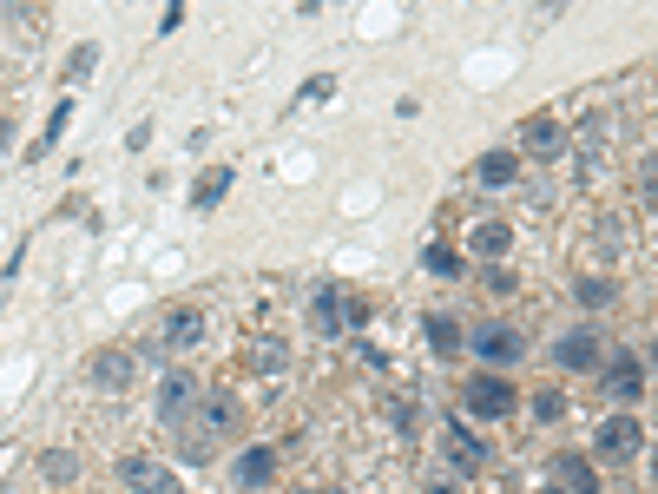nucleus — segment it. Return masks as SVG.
<instances>
[{
	"instance_id": "f257e3e1",
	"label": "nucleus",
	"mask_w": 658,
	"mask_h": 494,
	"mask_svg": "<svg viewBox=\"0 0 658 494\" xmlns=\"http://www.w3.org/2000/svg\"><path fill=\"white\" fill-rule=\"evenodd\" d=\"M593 448L606 455V462H632V455L645 448V422H639V415H606L599 435H593Z\"/></svg>"
},
{
	"instance_id": "f03ea898",
	"label": "nucleus",
	"mask_w": 658,
	"mask_h": 494,
	"mask_svg": "<svg viewBox=\"0 0 658 494\" xmlns=\"http://www.w3.org/2000/svg\"><path fill=\"white\" fill-rule=\"evenodd\" d=\"M132 376H139V356H132L126 343H106V350L86 356V383L93 389H126Z\"/></svg>"
},
{
	"instance_id": "7ed1b4c3",
	"label": "nucleus",
	"mask_w": 658,
	"mask_h": 494,
	"mask_svg": "<svg viewBox=\"0 0 658 494\" xmlns=\"http://www.w3.org/2000/svg\"><path fill=\"white\" fill-rule=\"evenodd\" d=\"M461 402H468V415H481V422H501L520 396H514V383H507V376H474V383L461 389Z\"/></svg>"
},
{
	"instance_id": "20e7f679",
	"label": "nucleus",
	"mask_w": 658,
	"mask_h": 494,
	"mask_svg": "<svg viewBox=\"0 0 658 494\" xmlns=\"http://www.w3.org/2000/svg\"><path fill=\"white\" fill-rule=\"evenodd\" d=\"M119 481L132 494H178V475L165 462H152V455H119Z\"/></svg>"
},
{
	"instance_id": "39448f33",
	"label": "nucleus",
	"mask_w": 658,
	"mask_h": 494,
	"mask_svg": "<svg viewBox=\"0 0 658 494\" xmlns=\"http://www.w3.org/2000/svg\"><path fill=\"white\" fill-rule=\"evenodd\" d=\"M191 409H198V376H191V369H172V376L158 383V415H165V429H178Z\"/></svg>"
},
{
	"instance_id": "423d86ee",
	"label": "nucleus",
	"mask_w": 658,
	"mask_h": 494,
	"mask_svg": "<svg viewBox=\"0 0 658 494\" xmlns=\"http://www.w3.org/2000/svg\"><path fill=\"white\" fill-rule=\"evenodd\" d=\"M547 475L560 481L566 494H593V488H599V468H593V455H580V448H560V455L547 462Z\"/></svg>"
},
{
	"instance_id": "0eeeda50",
	"label": "nucleus",
	"mask_w": 658,
	"mask_h": 494,
	"mask_svg": "<svg viewBox=\"0 0 658 494\" xmlns=\"http://www.w3.org/2000/svg\"><path fill=\"white\" fill-rule=\"evenodd\" d=\"M474 350H481V363H494V369H507V363H520V330H507V323H481L474 330Z\"/></svg>"
},
{
	"instance_id": "6e6552de",
	"label": "nucleus",
	"mask_w": 658,
	"mask_h": 494,
	"mask_svg": "<svg viewBox=\"0 0 658 494\" xmlns=\"http://www.w3.org/2000/svg\"><path fill=\"white\" fill-rule=\"evenodd\" d=\"M349 310H356V297L349 290H316L310 297V330H323V336H336V330H349Z\"/></svg>"
},
{
	"instance_id": "1a4fd4ad",
	"label": "nucleus",
	"mask_w": 658,
	"mask_h": 494,
	"mask_svg": "<svg viewBox=\"0 0 658 494\" xmlns=\"http://www.w3.org/2000/svg\"><path fill=\"white\" fill-rule=\"evenodd\" d=\"M566 145V126L553 119V112H533L527 126H520V152H533V159H553Z\"/></svg>"
},
{
	"instance_id": "9d476101",
	"label": "nucleus",
	"mask_w": 658,
	"mask_h": 494,
	"mask_svg": "<svg viewBox=\"0 0 658 494\" xmlns=\"http://www.w3.org/2000/svg\"><path fill=\"white\" fill-rule=\"evenodd\" d=\"M231 481L237 488H270V481H277V448H244V455H237L231 462Z\"/></svg>"
},
{
	"instance_id": "9b49d317",
	"label": "nucleus",
	"mask_w": 658,
	"mask_h": 494,
	"mask_svg": "<svg viewBox=\"0 0 658 494\" xmlns=\"http://www.w3.org/2000/svg\"><path fill=\"white\" fill-rule=\"evenodd\" d=\"M553 363H560V369H573V376H580V369H593V363H599V336H593V330L560 336V343H553Z\"/></svg>"
},
{
	"instance_id": "f8f14e48",
	"label": "nucleus",
	"mask_w": 658,
	"mask_h": 494,
	"mask_svg": "<svg viewBox=\"0 0 658 494\" xmlns=\"http://www.w3.org/2000/svg\"><path fill=\"white\" fill-rule=\"evenodd\" d=\"M606 389L619 402H639L645 396V363H639V356H612V363H606Z\"/></svg>"
},
{
	"instance_id": "ddd939ff",
	"label": "nucleus",
	"mask_w": 658,
	"mask_h": 494,
	"mask_svg": "<svg viewBox=\"0 0 658 494\" xmlns=\"http://www.w3.org/2000/svg\"><path fill=\"white\" fill-rule=\"evenodd\" d=\"M198 330H204L198 310H172V317L158 323V350H185V343H198Z\"/></svg>"
},
{
	"instance_id": "4468645a",
	"label": "nucleus",
	"mask_w": 658,
	"mask_h": 494,
	"mask_svg": "<svg viewBox=\"0 0 658 494\" xmlns=\"http://www.w3.org/2000/svg\"><path fill=\"white\" fill-rule=\"evenodd\" d=\"M507 244H514V231H507L501 218H481V224L468 231V251H474V257H507Z\"/></svg>"
},
{
	"instance_id": "2eb2a0df",
	"label": "nucleus",
	"mask_w": 658,
	"mask_h": 494,
	"mask_svg": "<svg viewBox=\"0 0 658 494\" xmlns=\"http://www.w3.org/2000/svg\"><path fill=\"white\" fill-rule=\"evenodd\" d=\"M231 178H237L231 165H211V172L198 178V192H191V211H218V205H224V192H231Z\"/></svg>"
},
{
	"instance_id": "dca6fc26",
	"label": "nucleus",
	"mask_w": 658,
	"mask_h": 494,
	"mask_svg": "<svg viewBox=\"0 0 658 494\" xmlns=\"http://www.w3.org/2000/svg\"><path fill=\"white\" fill-rule=\"evenodd\" d=\"M66 119H73V93H60V106L47 112V126H40V139H33V159H47L53 145H60V132H66Z\"/></svg>"
},
{
	"instance_id": "f3484780",
	"label": "nucleus",
	"mask_w": 658,
	"mask_h": 494,
	"mask_svg": "<svg viewBox=\"0 0 658 494\" xmlns=\"http://www.w3.org/2000/svg\"><path fill=\"white\" fill-rule=\"evenodd\" d=\"M514 172H520L514 152H481V159H474V178H481V185H514Z\"/></svg>"
},
{
	"instance_id": "a211bd4d",
	"label": "nucleus",
	"mask_w": 658,
	"mask_h": 494,
	"mask_svg": "<svg viewBox=\"0 0 658 494\" xmlns=\"http://www.w3.org/2000/svg\"><path fill=\"white\" fill-rule=\"evenodd\" d=\"M422 336H428V350H435V356H455L461 350V323L455 317H422Z\"/></svg>"
},
{
	"instance_id": "6ab92c4d",
	"label": "nucleus",
	"mask_w": 658,
	"mask_h": 494,
	"mask_svg": "<svg viewBox=\"0 0 658 494\" xmlns=\"http://www.w3.org/2000/svg\"><path fill=\"white\" fill-rule=\"evenodd\" d=\"M40 481H53V488H66V481H79V455H66V448H47V455H40Z\"/></svg>"
},
{
	"instance_id": "aec40b11",
	"label": "nucleus",
	"mask_w": 658,
	"mask_h": 494,
	"mask_svg": "<svg viewBox=\"0 0 658 494\" xmlns=\"http://www.w3.org/2000/svg\"><path fill=\"white\" fill-rule=\"evenodd\" d=\"M448 448H455V468H461V475H474V468H487V448L474 442V429H448Z\"/></svg>"
},
{
	"instance_id": "412c9836",
	"label": "nucleus",
	"mask_w": 658,
	"mask_h": 494,
	"mask_svg": "<svg viewBox=\"0 0 658 494\" xmlns=\"http://www.w3.org/2000/svg\"><path fill=\"white\" fill-rule=\"evenodd\" d=\"M251 369H257V376H283V369H290V350L264 336V343H251Z\"/></svg>"
},
{
	"instance_id": "4be33fe9",
	"label": "nucleus",
	"mask_w": 658,
	"mask_h": 494,
	"mask_svg": "<svg viewBox=\"0 0 658 494\" xmlns=\"http://www.w3.org/2000/svg\"><path fill=\"white\" fill-rule=\"evenodd\" d=\"M422 271L428 277H461V257L448 251V244H428V251H422Z\"/></svg>"
},
{
	"instance_id": "5701e85b",
	"label": "nucleus",
	"mask_w": 658,
	"mask_h": 494,
	"mask_svg": "<svg viewBox=\"0 0 658 494\" xmlns=\"http://www.w3.org/2000/svg\"><path fill=\"white\" fill-rule=\"evenodd\" d=\"M93 66H99V47H93V40H79V47H73V60H66V80H86Z\"/></svg>"
},
{
	"instance_id": "b1692460",
	"label": "nucleus",
	"mask_w": 658,
	"mask_h": 494,
	"mask_svg": "<svg viewBox=\"0 0 658 494\" xmlns=\"http://www.w3.org/2000/svg\"><path fill=\"white\" fill-rule=\"evenodd\" d=\"M533 415H540V422H560V415H566V396H560V389H540V396H533Z\"/></svg>"
},
{
	"instance_id": "393cba45",
	"label": "nucleus",
	"mask_w": 658,
	"mask_h": 494,
	"mask_svg": "<svg viewBox=\"0 0 658 494\" xmlns=\"http://www.w3.org/2000/svg\"><path fill=\"white\" fill-rule=\"evenodd\" d=\"M580 303H586V310L612 303V284H606V277H580Z\"/></svg>"
},
{
	"instance_id": "a878e982",
	"label": "nucleus",
	"mask_w": 658,
	"mask_h": 494,
	"mask_svg": "<svg viewBox=\"0 0 658 494\" xmlns=\"http://www.w3.org/2000/svg\"><path fill=\"white\" fill-rule=\"evenodd\" d=\"M639 198H645V211L658 218V159H645V172H639Z\"/></svg>"
},
{
	"instance_id": "bb28decb",
	"label": "nucleus",
	"mask_w": 658,
	"mask_h": 494,
	"mask_svg": "<svg viewBox=\"0 0 658 494\" xmlns=\"http://www.w3.org/2000/svg\"><path fill=\"white\" fill-rule=\"evenodd\" d=\"M540 494H566V488H560V481H553V488H540Z\"/></svg>"
},
{
	"instance_id": "cd10ccee",
	"label": "nucleus",
	"mask_w": 658,
	"mask_h": 494,
	"mask_svg": "<svg viewBox=\"0 0 658 494\" xmlns=\"http://www.w3.org/2000/svg\"><path fill=\"white\" fill-rule=\"evenodd\" d=\"M652 369H658V336H652Z\"/></svg>"
},
{
	"instance_id": "c85d7f7f",
	"label": "nucleus",
	"mask_w": 658,
	"mask_h": 494,
	"mask_svg": "<svg viewBox=\"0 0 658 494\" xmlns=\"http://www.w3.org/2000/svg\"><path fill=\"white\" fill-rule=\"evenodd\" d=\"M0 145H7V119H0Z\"/></svg>"
},
{
	"instance_id": "c756f323",
	"label": "nucleus",
	"mask_w": 658,
	"mask_h": 494,
	"mask_svg": "<svg viewBox=\"0 0 658 494\" xmlns=\"http://www.w3.org/2000/svg\"><path fill=\"white\" fill-rule=\"evenodd\" d=\"M336 494H343V488H336Z\"/></svg>"
}]
</instances>
